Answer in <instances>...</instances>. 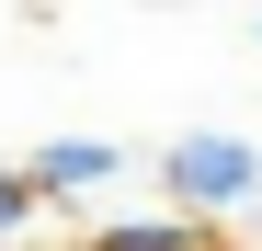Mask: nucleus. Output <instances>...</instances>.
<instances>
[{"instance_id":"f257e3e1","label":"nucleus","mask_w":262,"mask_h":251,"mask_svg":"<svg viewBox=\"0 0 262 251\" xmlns=\"http://www.w3.org/2000/svg\"><path fill=\"white\" fill-rule=\"evenodd\" d=\"M251 172H262V160H251L239 137H183V149H171V183H183L194 205H228V194H251Z\"/></svg>"},{"instance_id":"f03ea898","label":"nucleus","mask_w":262,"mask_h":251,"mask_svg":"<svg viewBox=\"0 0 262 251\" xmlns=\"http://www.w3.org/2000/svg\"><path fill=\"white\" fill-rule=\"evenodd\" d=\"M114 172V149H92V137H69V149H46V183H103Z\"/></svg>"},{"instance_id":"7ed1b4c3","label":"nucleus","mask_w":262,"mask_h":251,"mask_svg":"<svg viewBox=\"0 0 262 251\" xmlns=\"http://www.w3.org/2000/svg\"><path fill=\"white\" fill-rule=\"evenodd\" d=\"M12 217H23V183H12V172H0V228H12Z\"/></svg>"}]
</instances>
